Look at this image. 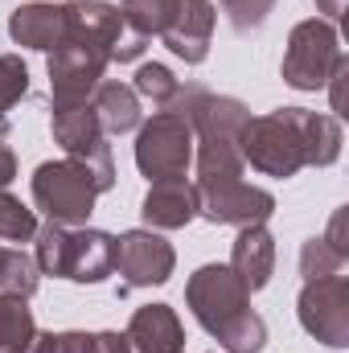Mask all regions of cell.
Masks as SVG:
<instances>
[{
  "instance_id": "cell-26",
  "label": "cell",
  "mask_w": 349,
  "mask_h": 353,
  "mask_svg": "<svg viewBox=\"0 0 349 353\" xmlns=\"http://www.w3.org/2000/svg\"><path fill=\"white\" fill-rule=\"evenodd\" d=\"M62 353H132L123 333H62Z\"/></svg>"
},
{
  "instance_id": "cell-4",
  "label": "cell",
  "mask_w": 349,
  "mask_h": 353,
  "mask_svg": "<svg viewBox=\"0 0 349 353\" xmlns=\"http://www.w3.org/2000/svg\"><path fill=\"white\" fill-rule=\"evenodd\" d=\"M119 17L128 33L144 41L161 37L185 66H201L210 58L214 21H218L214 0H123Z\"/></svg>"
},
{
  "instance_id": "cell-28",
  "label": "cell",
  "mask_w": 349,
  "mask_h": 353,
  "mask_svg": "<svg viewBox=\"0 0 349 353\" xmlns=\"http://www.w3.org/2000/svg\"><path fill=\"white\" fill-rule=\"evenodd\" d=\"M321 239H325L333 251H341V255L349 259V243H346V205H341V210H333V218H329V230H325Z\"/></svg>"
},
{
  "instance_id": "cell-9",
  "label": "cell",
  "mask_w": 349,
  "mask_h": 353,
  "mask_svg": "<svg viewBox=\"0 0 349 353\" xmlns=\"http://www.w3.org/2000/svg\"><path fill=\"white\" fill-rule=\"evenodd\" d=\"M50 132H54V144L70 157V161H83L90 173L103 181V189L115 185V161H111V144H107V132L94 115L90 103L79 107H58L54 119H50Z\"/></svg>"
},
{
  "instance_id": "cell-23",
  "label": "cell",
  "mask_w": 349,
  "mask_h": 353,
  "mask_svg": "<svg viewBox=\"0 0 349 353\" xmlns=\"http://www.w3.org/2000/svg\"><path fill=\"white\" fill-rule=\"evenodd\" d=\"M25 94H29V66L21 62V54H0V123Z\"/></svg>"
},
{
  "instance_id": "cell-7",
  "label": "cell",
  "mask_w": 349,
  "mask_h": 353,
  "mask_svg": "<svg viewBox=\"0 0 349 353\" xmlns=\"http://www.w3.org/2000/svg\"><path fill=\"white\" fill-rule=\"evenodd\" d=\"M136 169L148 176V185L157 181H185L189 165H193V128L189 119L173 111V107H161L148 123L136 128Z\"/></svg>"
},
{
  "instance_id": "cell-10",
  "label": "cell",
  "mask_w": 349,
  "mask_h": 353,
  "mask_svg": "<svg viewBox=\"0 0 349 353\" xmlns=\"http://www.w3.org/2000/svg\"><path fill=\"white\" fill-rule=\"evenodd\" d=\"M300 325L308 337H317L329 350H346L349 345V279L325 275V279H304L300 300H296Z\"/></svg>"
},
{
  "instance_id": "cell-15",
  "label": "cell",
  "mask_w": 349,
  "mask_h": 353,
  "mask_svg": "<svg viewBox=\"0 0 349 353\" xmlns=\"http://www.w3.org/2000/svg\"><path fill=\"white\" fill-rule=\"evenodd\" d=\"M230 271L243 279L247 292H263L271 283V271H275V239L271 230L255 222V226H239V239L230 247Z\"/></svg>"
},
{
  "instance_id": "cell-29",
  "label": "cell",
  "mask_w": 349,
  "mask_h": 353,
  "mask_svg": "<svg viewBox=\"0 0 349 353\" xmlns=\"http://www.w3.org/2000/svg\"><path fill=\"white\" fill-rule=\"evenodd\" d=\"M12 176H17V157H12V148L0 140V189H8Z\"/></svg>"
},
{
  "instance_id": "cell-2",
  "label": "cell",
  "mask_w": 349,
  "mask_h": 353,
  "mask_svg": "<svg viewBox=\"0 0 349 353\" xmlns=\"http://www.w3.org/2000/svg\"><path fill=\"white\" fill-rule=\"evenodd\" d=\"M181 111L193 128V161H197V193L239 185L247 165H243V128L251 119L247 103L235 94H214L201 83H185L169 103Z\"/></svg>"
},
{
  "instance_id": "cell-17",
  "label": "cell",
  "mask_w": 349,
  "mask_h": 353,
  "mask_svg": "<svg viewBox=\"0 0 349 353\" xmlns=\"http://www.w3.org/2000/svg\"><path fill=\"white\" fill-rule=\"evenodd\" d=\"M8 37L25 50H58L62 46V4H50V0H29L21 8H12L8 17Z\"/></svg>"
},
{
  "instance_id": "cell-24",
  "label": "cell",
  "mask_w": 349,
  "mask_h": 353,
  "mask_svg": "<svg viewBox=\"0 0 349 353\" xmlns=\"http://www.w3.org/2000/svg\"><path fill=\"white\" fill-rule=\"evenodd\" d=\"M346 267V255L333 251L325 239H308L300 247V275L304 279H325V275H337Z\"/></svg>"
},
{
  "instance_id": "cell-11",
  "label": "cell",
  "mask_w": 349,
  "mask_h": 353,
  "mask_svg": "<svg viewBox=\"0 0 349 353\" xmlns=\"http://www.w3.org/2000/svg\"><path fill=\"white\" fill-rule=\"evenodd\" d=\"M107 66H111V58L103 50H90L79 41H62L58 50H50V103H54V111L90 103Z\"/></svg>"
},
{
  "instance_id": "cell-20",
  "label": "cell",
  "mask_w": 349,
  "mask_h": 353,
  "mask_svg": "<svg viewBox=\"0 0 349 353\" xmlns=\"http://www.w3.org/2000/svg\"><path fill=\"white\" fill-rule=\"evenodd\" d=\"M41 283V271L37 263L21 251V247H4L0 243V296H21L29 300Z\"/></svg>"
},
{
  "instance_id": "cell-30",
  "label": "cell",
  "mask_w": 349,
  "mask_h": 353,
  "mask_svg": "<svg viewBox=\"0 0 349 353\" xmlns=\"http://www.w3.org/2000/svg\"><path fill=\"white\" fill-rule=\"evenodd\" d=\"M25 353H62V333H37Z\"/></svg>"
},
{
  "instance_id": "cell-27",
  "label": "cell",
  "mask_w": 349,
  "mask_h": 353,
  "mask_svg": "<svg viewBox=\"0 0 349 353\" xmlns=\"http://www.w3.org/2000/svg\"><path fill=\"white\" fill-rule=\"evenodd\" d=\"M346 79H349V58H341L337 66H333V74H329V99H333V111L337 115H346Z\"/></svg>"
},
{
  "instance_id": "cell-22",
  "label": "cell",
  "mask_w": 349,
  "mask_h": 353,
  "mask_svg": "<svg viewBox=\"0 0 349 353\" xmlns=\"http://www.w3.org/2000/svg\"><path fill=\"white\" fill-rule=\"evenodd\" d=\"M33 234H37V214L8 189H0V243H29Z\"/></svg>"
},
{
  "instance_id": "cell-21",
  "label": "cell",
  "mask_w": 349,
  "mask_h": 353,
  "mask_svg": "<svg viewBox=\"0 0 349 353\" xmlns=\"http://www.w3.org/2000/svg\"><path fill=\"white\" fill-rule=\"evenodd\" d=\"M132 90H136L140 99H148V103L161 111V107H169V103L177 99L181 79H173V70L161 66V62H144V66L136 70V79H132Z\"/></svg>"
},
{
  "instance_id": "cell-3",
  "label": "cell",
  "mask_w": 349,
  "mask_h": 353,
  "mask_svg": "<svg viewBox=\"0 0 349 353\" xmlns=\"http://www.w3.org/2000/svg\"><path fill=\"white\" fill-rule=\"evenodd\" d=\"M185 304L226 353H263L267 321L251 308V292L226 263L197 267L185 283Z\"/></svg>"
},
{
  "instance_id": "cell-18",
  "label": "cell",
  "mask_w": 349,
  "mask_h": 353,
  "mask_svg": "<svg viewBox=\"0 0 349 353\" xmlns=\"http://www.w3.org/2000/svg\"><path fill=\"white\" fill-rule=\"evenodd\" d=\"M90 107L103 123L107 136H128L144 123V111H140V94L128 87V83H115V79H103L94 94H90Z\"/></svg>"
},
{
  "instance_id": "cell-16",
  "label": "cell",
  "mask_w": 349,
  "mask_h": 353,
  "mask_svg": "<svg viewBox=\"0 0 349 353\" xmlns=\"http://www.w3.org/2000/svg\"><path fill=\"white\" fill-rule=\"evenodd\" d=\"M140 218L148 222V230H181L197 218V193L193 181H157L144 193Z\"/></svg>"
},
{
  "instance_id": "cell-8",
  "label": "cell",
  "mask_w": 349,
  "mask_h": 353,
  "mask_svg": "<svg viewBox=\"0 0 349 353\" xmlns=\"http://www.w3.org/2000/svg\"><path fill=\"white\" fill-rule=\"evenodd\" d=\"M341 37L337 25L325 17H308L288 33V50H283V83L296 90H325L333 66L341 62Z\"/></svg>"
},
{
  "instance_id": "cell-13",
  "label": "cell",
  "mask_w": 349,
  "mask_h": 353,
  "mask_svg": "<svg viewBox=\"0 0 349 353\" xmlns=\"http://www.w3.org/2000/svg\"><path fill=\"white\" fill-rule=\"evenodd\" d=\"M271 214H275V197L251 181L197 193V218H206L214 226H255V222H267Z\"/></svg>"
},
{
  "instance_id": "cell-12",
  "label": "cell",
  "mask_w": 349,
  "mask_h": 353,
  "mask_svg": "<svg viewBox=\"0 0 349 353\" xmlns=\"http://www.w3.org/2000/svg\"><path fill=\"white\" fill-rule=\"evenodd\" d=\"M173 267H177L173 243H165L157 230H123L115 239V271L123 275V288L169 283Z\"/></svg>"
},
{
  "instance_id": "cell-14",
  "label": "cell",
  "mask_w": 349,
  "mask_h": 353,
  "mask_svg": "<svg viewBox=\"0 0 349 353\" xmlns=\"http://www.w3.org/2000/svg\"><path fill=\"white\" fill-rule=\"evenodd\" d=\"M123 337H128L132 353H185V329H181L177 308H169V304L136 308Z\"/></svg>"
},
{
  "instance_id": "cell-25",
  "label": "cell",
  "mask_w": 349,
  "mask_h": 353,
  "mask_svg": "<svg viewBox=\"0 0 349 353\" xmlns=\"http://www.w3.org/2000/svg\"><path fill=\"white\" fill-rule=\"evenodd\" d=\"M222 4V12H226V21L235 25V33H255L267 25V17H271V8H275V0H218Z\"/></svg>"
},
{
  "instance_id": "cell-1",
  "label": "cell",
  "mask_w": 349,
  "mask_h": 353,
  "mask_svg": "<svg viewBox=\"0 0 349 353\" xmlns=\"http://www.w3.org/2000/svg\"><path fill=\"white\" fill-rule=\"evenodd\" d=\"M346 144L341 119L308 107H275L267 115H251L243 128V165L255 173L288 181L300 169L337 165Z\"/></svg>"
},
{
  "instance_id": "cell-31",
  "label": "cell",
  "mask_w": 349,
  "mask_h": 353,
  "mask_svg": "<svg viewBox=\"0 0 349 353\" xmlns=\"http://www.w3.org/2000/svg\"><path fill=\"white\" fill-rule=\"evenodd\" d=\"M346 4L349 0H317V12H325V21H346Z\"/></svg>"
},
{
  "instance_id": "cell-5",
  "label": "cell",
  "mask_w": 349,
  "mask_h": 353,
  "mask_svg": "<svg viewBox=\"0 0 349 353\" xmlns=\"http://www.w3.org/2000/svg\"><path fill=\"white\" fill-rule=\"evenodd\" d=\"M33 263L41 275H58L70 283H103L115 271V234L94 226H58L46 222L33 234Z\"/></svg>"
},
{
  "instance_id": "cell-19",
  "label": "cell",
  "mask_w": 349,
  "mask_h": 353,
  "mask_svg": "<svg viewBox=\"0 0 349 353\" xmlns=\"http://www.w3.org/2000/svg\"><path fill=\"white\" fill-rule=\"evenodd\" d=\"M37 337V321L29 300L0 296V353H25Z\"/></svg>"
},
{
  "instance_id": "cell-6",
  "label": "cell",
  "mask_w": 349,
  "mask_h": 353,
  "mask_svg": "<svg viewBox=\"0 0 349 353\" xmlns=\"http://www.w3.org/2000/svg\"><path fill=\"white\" fill-rule=\"evenodd\" d=\"M99 193L107 189L83 161L62 157V161H46L33 169V205L58 226H87Z\"/></svg>"
}]
</instances>
